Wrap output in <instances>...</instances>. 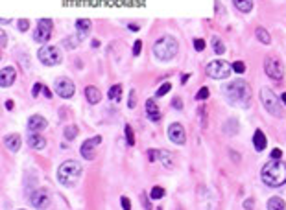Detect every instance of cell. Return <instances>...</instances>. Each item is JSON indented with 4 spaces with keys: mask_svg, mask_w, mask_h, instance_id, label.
Returning <instances> with one entry per match:
<instances>
[{
    "mask_svg": "<svg viewBox=\"0 0 286 210\" xmlns=\"http://www.w3.org/2000/svg\"><path fill=\"white\" fill-rule=\"evenodd\" d=\"M85 100L89 101V105L100 103V100H102V92L98 91L94 85H87L85 87Z\"/></svg>",
    "mask_w": 286,
    "mask_h": 210,
    "instance_id": "obj_18",
    "label": "cell"
},
{
    "mask_svg": "<svg viewBox=\"0 0 286 210\" xmlns=\"http://www.w3.org/2000/svg\"><path fill=\"white\" fill-rule=\"evenodd\" d=\"M17 28H19V32H28V30H30V20L28 19H19V20H17Z\"/></svg>",
    "mask_w": 286,
    "mask_h": 210,
    "instance_id": "obj_32",
    "label": "cell"
},
{
    "mask_svg": "<svg viewBox=\"0 0 286 210\" xmlns=\"http://www.w3.org/2000/svg\"><path fill=\"white\" fill-rule=\"evenodd\" d=\"M189 76H190V74H183V77H181V82L187 83V82H189Z\"/></svg>",
    "mask_w": 286,
    "mask_h": 210,
    "instance_id": "obj_48",
    "label": "cell"
},
{
    "mask_svg": "<svg viewBox=\"0 0 286 210\" xmlns=\"http://www.w3.org/2000/svg\"><path fill=\"white\" fill-rule=\"evenodd\" d=\"M146 116H148V120H151L153 124H157V122L161 120V111L153 100L146 101Z\"/></svg>",
    "mask_w": 286,
    "mask_h": 210,
    "instance_id": "obj_19",
    "label": "cell"
},
{
    "mask_svg": "<svg viewBox=\"0 0 286 210\" xmlns=\"http://www.w3.org/2000/svg\"><path fill=\"white\" fill-rule=\"evenodd\" d=\"M225 98L231 105H240V107H247L249 100H251V91L244 80H237V82L229 83L225 89Z\"/></svg>",
    "mask_w": 286,
    "mask_h": 210,
    "instance_id": "obj_2",
    "label": "cell"
},
{
    "mask_svg": "<svg viewBox=\"0 0 286 210\" xmlns=\"http://www.w3.org/2000/svg\"><path fill=\"white\" fill-rule=\"evenodd\" d=\"M0 58H2V54H0Z\"/></svg>",
    "mask_w": 286,
    "mask_h": 210,
    "instance_id": "obj_50",
    "label": "cell"
},
{
    "mask_svg": "<svg viewBox=\"0 0 286 210\" xmlns=\"http://www.w3.org/2000/svg\"><path fill=\"white\" fill-rule=\"evenodd\" d=\"M126 142L127 146H135V135H133L131 125H126Z\"/></svg>",
    "mask_w": 286,
    "mask_h": 210,
    "instance_id": "obj_30",
    "label": "cell"
},
{
    "mask_svg": "<svg viewBox=\"0 0 286 210\" xmlns=\"http://www.w3.org/2000/svg\"><path fill=\"white\" fill-rule=\"evenodd\" d=\"M28 201H30V205L34 206V208L43 210V208H46V206L50 205V194L46 190H35V192H32V194H30Z\"/></svg>",
    "mask_w": 286,
    "mask_h": 210,
    "instance_id": "obj_12",
    "label": "cell"
},
{
    "mask_svg": "<svg viewBox=\"0 0 286 210\" xmlns=\"http://www.w3.org/2000/svg\"><path fill=\"white\" fill-rule=\"evenodd\" d=\"M281 101L286 105V92H282V94H281Z\"/></svg>",
    "mask_w": 286,
    "mask_h": 210,
    "instance_id": "obj_49",
    "label": "cell"
},
{
    "mask_svg": "<svg viewBox=\"0 0 286 210\" xmlns=\"http://www.w3.org/2000/svg\"><path fill=\"white\" fill-rule=\"evenodd\" d=\"M264 70L270 77H272L273 82H281L282 77H284V67H282V63L275 58H268L264 61Z\"/></svg>",
    "mask_w": 286,
    "mask_h": 210,
    "instance_id": "obj_9",
    "label": "cell"
},
{
    "mask_svg": "<svg viewBox=\"0 0 286 210\" xmlns=\"http://www.w3.org/2000/svg\"><path fill=\"white\" fill-rule=\"evenodd\" d=\"M76 30L80 32L78 39H83L85 35H87L89 30H91V20H89V19H78V20H76Z\"/></svg>",
    "mask_w": 286,
    "mask_h": 210,
    "instance_id": "obj_22",
    "label": "cell"
},
{
    "mask_svg": "<svg viewBox=\"0 0 286 210\" xmlns=\"http://www.w3.org/2000/svg\"><path fill=\"white\" fill-rule=\"evenodd\" d=\"M41 91H43V85H41V83H35V85H34V91H32V96H34V98H37Z\"/></svg>",
    "mask_w": 286,
    "mask_h": 210,
    "instance_id": "obj_40",
    "label": "cell"
},
{
    "mask_svg": "<svg viewBox=\"0 0 286 210\" xmlns=\"http://www.w3.org/2000/svg\"><path fill=\"white\" fill-rule=\"evenodd\" d=\"M15 80H17V72H15L13 67H4L0 70V87L8 89V87L13 85Z\"/></svg>",
    "mask_w": 286,
    "mask_h": 210,
    "instance_id": "obj_15",
    "label": "cell"
},
{
    "mask_svg": "<svg viewBox=\"0 0 286 210\" xmlns=\"http://www.w3.org/2000/svg\"><path fill=\"white\" fill-rule=\"evenodd\" d=\"M63 135L67 140H74L76 137H78V125H74V124L67 125V127L63 129Z\"/></svg>",
    "mask_w": 286,
    "mask_h": 210,
    "instance_id": "obj_27",
    "label": "cell"
},
{
    "mask_svg": "<svg viewBox=\"0 0 286 210\" xmlns=\"http://www.w3.org/2000/svg\"><path fill=\"white\" fill-rule=\"evenodd\" d=\"M141 48H142V41H135V44H133V56H139Z\"/></svg>",
    "mask_w": 286,
    "mask_h": 210,
    "instance_id": "obj_39",
    "label": "cell"
},
{
    "mask_svg": "<svg viewBox=\"0 0 286 210\" xmlns=\"http://www.w3.org/2000/svg\"><path fill=\"white\" fill-rule=\"evenodd\" d=\"M255 35H257V39L261 41L262 44H270V43H272V35L268 34V30L262 28V26L255 30Z\"/></svg>",
    "mask_w": 286,
    "mask_h": 210,
    "instance_id": "obj_25",
    "label": "cell"
},
{
    "mask_svg": "<svg viewBox=\"0 0 286 210\" xmlns=\"http://www.w3.org/2000/svg\"><path fill=\"white\" fill-rule=\"evenodd\" d=\"M43 94L46 96V98H52V92H50V89H48V87H44V85H43Z\"/></svg>",
    "mask_w": 286,
    "mask_h": 210,
    "instance_id": "obj_45",
    "label": "cell"
},
{
    "mask_svg": "<svg viewBox=\"0 0 286 210\" xmlns=\"http://www.w3.org/2000/svg\"><path fill=\"white\" fill-rule=\"evenodd\" d=\"M209 94H211V92H209V89H207V87H201V89H199V91H198V94H196V100H198V101H203V100H207V98H209Z\"/></svg>",
    "mask_w": 286,
    "mask_h": 210,
    "instance_id": "obj_31",
    "label": "cell"
},
{
    "mask_svg": "<svg viewBox=\"0 0 286 210\" xmlns=\"http://www.w3.org/2000/svg\"><path fill=\"white\" fill-rule=\"evenodd\" d=\"M120 203H122V208L124 210H131V203L127 197H120Z\"/></svg>",
    "mask_w": 286,
    "mask_h": 210,
    "instance_id": "obj_42",
    "label": "cell"
},
{
    "mask_svg": "<svg viewBox=\"0 0 286 210\" xmlns=\"http://www.w3.org/2000/svg\"><path fill=\"white\" fill-rule=\"evenodd\" d=\"M100 144H102V137H100V135L87 139L85 142L82 144V148H80L82 157L85 159V161H92V159L96 157V148L100 146Z\"/></svg>",
    "mask_w": 286,
    "mask_h": 210,
    "instance_id": "obj_11",
    "label": "cell"
},
{
    "mask_svg": "<svg viewBox=\"0 0 286 210\" xmlns=\"http://www.w3.org/2000/svg\"><path fill=\"white\" fill-rule=\"evenodd\" d=\"M177 50H179V44L172 35H163L153 44V54L159 61H172L177 56Z\"/></svg>",
    "mask_w": 286,
    "mask_h": 210,
    "instance_id": "obj_4",
    "label": "cell"
},
{
    "mask_svg": "<svg viewBox=\"0 0 286 210\" xmlns=\"http://www.w3.org/2000/svg\"><path fill=\"white\" fill-rule=\"evenodd\" d=\"M261 100H262V105H264V109H266L270 115H273V116H281L282 115L281 100L273 94V91H270V89H262Z\"/></svg>",
    "mask_w": 286,
    "mask_h": 210,
    "instance_id": "obj_5",
    "label": "cell"
},
{
    "mask_svg": "<svg viewBox=\"0 0 286 210\" xmlns=\"http://www.w3.org/2000/svg\"><path fill=\"white\" fill-rule=\"evenodd\" d=\"M253 146H255L257 151H264V149H266L268 139H266V135L262 133V129H257L255 135H253Z\"/></svg>",
    "mask_w": 286,
    "mask_h": 210,
    "instance_id": "obj_21",
    "label": "cell"
},
{
    "mask_svg": "<svg viewBox=\"0 0 286 210\" xmlns=\"http://www.w3.org/2000/svg\"><path fill=\"white\" fill-rule=\"evenodd\" d=\"M37 58H39V61L43 63V65H46V67H56V65H59L61 59H63L59 48H56V46H41L39 52H37Z\"/></svg>",
    "mask_w": 286,
    "mask_h": 210,
    "instance_id": "obj_6",
    "label": "cell"
},
{
    "mask_svg": "<svg viewBox=\"0 0 286 210\" xmlns=\"http://www.w3.org/2000/svg\"><path fill=\"white\" fill-rule=\"evenodd\" d=\"M235 8L242 13H249L253 10V0H233Z\"/></svg>",
    "mask_w": 286,
    "mask_h": 210,
    "instance_id": "obj_23",
    "label": "cell"
},
{
    "mask_svg": "<svg viewBox=\"0 0 286 210\" xmlns=\"http://www.w3.org/2000/svg\"><path fill=\"white\" fill-rule=\"evenodd\" d=\"M231 74V65L222 59H216V61H211L207 65V76L213 77V80H225Z\"/></svg>",
    "mask_w": 286,
    "mask_h": 210,
    "instance_id": "obj_7",
    "label": "cell"
},
{
    "mask_svg": "<svg viewBox=\"0 0 286 210\" xmlns=\"http://www.w3.org/2000/svg\"><path fill=\"white\" fill-rule=\"evenodd\" d=\"M172 107L177 111L183 109V101H181V98H174V100H172Z\"/></svg>",
    "mask_w": 286,
    "mask_h": 210,
    "instance_id": "obj_37",
    "label": "cell"
},
{
    "mask_svg": "<svg viewBox=\"0 0 286 210\" xmlns=\"http://www.w3.org/2000/svg\"><path fill=\"white\" fill-rule=\"evenodd\" d=\"M148 161H150V163L159 161V163H163L166 168L174 166V159H172V155H170L168 151H165V149H150V151H148Z\"/></svg>",
    "mask_w": 286,
    "mask_h": 210,
    "instance_id": "obj_14",
    "label": "cell"
},
{
    "mask_svg": "<svg viewBox=\"0 0 286 210\" xmlns=\"http://www.w3.org/2000/svg\"><path fill=\"white\" fill-rule=\"evenodd\" d=\"M244 206H246V210H253V206H255V201L246 199V201H244Z\"/></svg>",
    "mask_w": 286,
    "mask_h": 210,
    "instance_id": "obj_44",
    "label": "cell"
},
{
    "mask_svg": "<svg viewBox=\"0 0 286 210\" xmlns=\"http://www.w3.org/2000/svg\"><path fill=\"white\" fill-rule=\"evenodd\" d=\"M34 41L39 44H44L46 41H48L50 37H52V20L50 19H41L39 22H37V28L34 30Z\"/></svg>",
    "mask_w": 286,
    "mask_h": 210,
    "instance_id": "obj_8",
    "label": "cell"
},
{
    "mask_svg": "<svg viewBox=\"0 0 286 210\" xmlns=\"http://www.w3.org/2000/svg\"><path fill=\"white\" fill-rule=\"evenodd\" d=\"M54 91H56V94L61 96V98L68 100V98H72L74 96L76 87H74V83L70 82L68 77H58V80L54 82Z\"/></svg>",
    "mask_w": 286,
    "mask_h": 210,
    "instance_id": "obj_10",
    "label": "cell"
},
{
    "mask_svg": "<svg viewBox=\"0 0 286 210\" xmlns=\"http://www.w3.org/2000/svg\"><path fill=\"white\" fill-rule=\"evenodd\" d=\"M4 144H6V148L10 149V151L17 153L20 149V144H22V140H20V137L17 133H11V135H6Z\"/></svg>",
    "mask_w": 286,
    "mask_h": 210,
    "instance_id": "obj_20",
    "label": "cell"
},
{
    "mask_svg": "<svg viewBox=\"0 0 286 210\" xmlns=\"http://www.w3.org/2000/svg\"><path fill=\"white\" fill-rule=\"evenodd\" d=\"M168 139L174 144H177V146H183V144L187 142V133H185L183 125L177 124V122L170 124L168 125Z\"/></svg>",
    "mask_w": 286,
    "mask_h": 210,
    "instance_id": "obj_13",
    "label": "cell"
},
{
    "mask_svg": "<svg viewBox=\"0 0 286 210\" xmlns=\"http://www.w3.org/2000/svg\"><path fill=\"white\" fill-rule=\"evenodd\" d=\"M261 177L268 187H272V188L282 187V185H286V163H282V161H273L272 159L270 163L264 164Z\"/></svg>",
    "mask_w": 286,
    "mask_h": 210,
    "instance_id": "obj_1",
    "label": "cell"
},
{
    "mask_svg": "<svg viewBox=\"0 0 286 210\" xmlns=\"http://www.w3.org/2000/svg\"><path fill=\"white\" fill-rule=\"evenodd\" d=\"M127 107H129V109H135V107H137V92L135 91L129 92V101H127Z\"/></svg>",
    "mask_w": 286,
    "mask_h": 210,
    "instance_id": "obj_35",
    "label": "cell"
},
{
    "mask_svg": "<svg viewBox=\"0 0 286 210\" xmlns=\"http://www.w3.org/2000/svg\"><path fill=\"white\" fill-rule=\"evenodd\" d=\"M141 201H142V206H144L146 210H151L150 199H146V194H142V196H141Z\"/></svg>",
    "mask_w": 286,
    "mask_h": 210,
    "instance_id": "obj_43",
    "label": "cell"
},
{
    "mask_svg": "<svg viewBox=\"0 0 286 210\" xmlns=\"http://www.w3.org/2000/svg\"><path fill=\"white\" fill-rule=\"evenodd\" d=\"M6 44H8V35L4 30H0V48H4Z\"/></svg>",
    "mask_w": 286,
    "mask_h": 210,
    "instance_id": "obj_36",
    "label": "cell"
},
{
    "mask_svg": "<svg viewBox=\"0 0 286 210\" xmlns=\"http://www.w3.org/2000/svg\"><path fill=\"white\" fill-rule=\"evenodd\" d=\"M83 168L78 161H65L58 170V181L67 188H72L78 185L80 177H82Z\"/></svg>",
    "mask_w": 286,
    "mask_h": 210,
    "instance_id": "obj_3",
    "label": "cell"
},
{
    "mask_svg": "<svg viewBox=\"0 0 286 210\" xmlns=\"http://www.w3.org/2000/svg\"><path fill=\"white\" fill-rule=\"evenodd\" d=\"M170 89H172V85H170L168 82H166V83H163V85H161L159 89H157L155 96H165V94H168V92H170Z\"/></svg>",
    "mask_w": 286,
    "mask_h": 210,
    "instance_id": "obj_33",
    "label": "cell"
},
{
    "mask_svg": "<svg viewBox=\"0 0 286 210\" xmlns=\"http://www.w3.org/2000/svg\"><path fill=\"white\" fill-rule=\"evenodd\" d=\"M281 157H282V149H279V148L273 149V151H272V159H273V161H279Z\"/></svg>",
    "mask_w": 286,
    "mask_h": 210,
    "instance_id": "obj_41",
    "label": "cell"
},
{
    "mask_svg": "<svg viewBox=\"0 0 286 210\" xmlns=\"http://www.w3.org/2000/svg\"><path fill=\"white\" fill-rule=\"evenodd\" d=\"M213 46H214V52L218 54V56L225 52V46H223V43L220 41L218 37H213Z\"/></svg>",
    "mask_w": 286,
    "mask_h": 210,
    "instance_id": "obj_29",
    "label": "cell"
},
{
    "mask_svg": "<svg viewBox=\"0 0 286 210\" xmlns=\"http://www.w3.org/2000/svg\"><path fill=\"white\" fill-rule=\"evenodd\" d=\"M107 98H109L111 101H115V103L122 100V85H120V83H118V85H113L111 89H109V92H107Z\"/></svg>",
    "mask_w": 286,
    "mask_h": 210,
    "instance_id": "obj_24",
    "label": "cell"
},
{
    "mask_svg": "<svg viewBox=\"0 0 286 210\" xmlns=\"http://www.w3.org/2000/svg\"><path fill=\"white\" fill-rule=\"evenodd\" d=\"M268 210H284V201L281 197H272L268 201Z\"/></svg>",
    "mask_w": 286,
    "mask_h": 210,
    "instance_id": "obj_26",
    "label": "cell"
},
{
    "mask_svg": "<svg viewBox=\"0 0 286 210\" xmlns=\"http://www.w3.org/2000/svg\"><path fill=\"white\" fill-rule=\"evenodd\" d=\"M194 48L198 50V52H201V50L205 48V41H203V39H196V41H194Z\"/></svg>",
    "mask_w": 286,
    "mask_h": 210,
    "instance_id": "obj_38",
    "label": "cell"
},
{
    "mask_svg": "<svg viewBox=\"0 0 286 210\" xmlns=\"http://www.w3.org/2000/svg\"><path fill=\"white\" fill-rule=\"evenodd\" d=\"M231 68H233L237 74H244V72H246V65H244L242 61H235L233 67H231Z\"/></svg>",
    "mask_w": 286,
    "mask_h": 210,
    "instance_id": "obj_34",
    "label": "cell"
},
{
    "mask_svg": "<svg viewBox=\"0 0 286 210\" xmlns=\"http://www.w3.org/2000/svg\"><path fill=\"white\" fill-rule=\"evenodd\" d=\"M46 125H48V122H46V118L41 115H32L28 118V129L32 131V133H39V131H43Z\"/></svg>",
    "mask_w": 286,
    "mask_h": 210,
    "instance_id": "obj_16",
    "label": "cell"
},
{
    "mask_svg": "<svg viewBox=\"0 0 286 210\" xmlns=\"http://www.w3.org/2000/svg\"><path fill=\"white\" fill-rule=\"evenodd\" d=\"M6 109H8V111H11V109H13V101H11V100H8V101H6Z\"/></svg>",
    "mask_w": 286,
    "mask_h": 210,
    "instance_id": "obj_46",
    "label": "cell"
},
{
    "mask_svg": "<svg viewBox=\"0 0 286 210\" xmlns=\"http://www.w3.org/2000/svg\"><path fill=\"white\" fill-rule=\"evenodd\" d=\"M150 196H151V199H163V197H165V188H163V187H153V188H151V192H150Z\"/></svg>",
    "mask_w": 286,
    "mask_h": 210,
    "instance_id": "obj_28",
    "label": "cell"
},
{
    "mask_svg": "<svg viewBox=\"0 0 286 210\" xmlns=\"http://www.w3.org/2000/svg\"><path fill=\"white\" fill-rule=\"evenodd\" d=\"M28 144H30V148L35 149V151H43V149L46 148V139L39 133H32V135H28Z\"/></svg>",
    "mask_w": 286,
    "mask_h": 210,
    "instance_id": "obj_17",
    "label": "cell"
},
{
    "mask_svg": "<svg viewBox=\"0 0 286 210\" xmlns=\"http://www.w3.org/2000/svg\"><path fill=\"white\" fill-rule=\"evenodd\" d=\"M127 28L133 30V32H137V30H139V24H127Z\"/></svg>",
    "mask_w": 286,
    "mask_h": 210,
    "instance_id": "obj_47",
    "label": "cell"
}]
</instances>
